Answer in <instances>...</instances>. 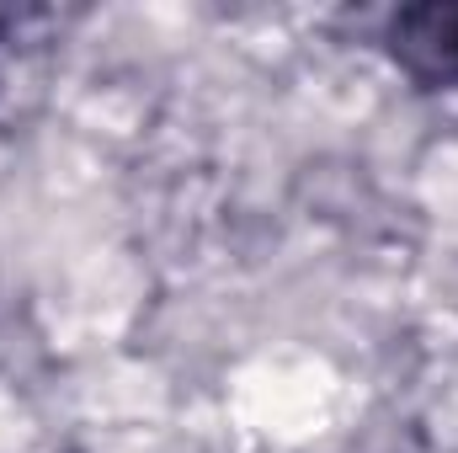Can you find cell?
<instances>
[{
	"instance_id": "1",
	"label": "cell",
	"mask_w": 458,
	"mask_h": 453,
	"mask_svg": "<svg viewBox=\"0 0 458 453\" xmlns=\"http://www.w3.org/2000/svg\"><path fill=\"white\" fill-rule=\"evenodd\" d=\"M389 54L421 86H458V5H405L389 21Z\"/></svg>"
},
{
	"instance_id": "2",
	"label": "cell",
	"mask_w": 458,
	"mask_h": 453,
	"mask_svg": "<svg viewBox=\"0 0 458 453\" xmlns=\"http://www.w3.org/2000/svg\"><path fill=\"white\" fill-rule=\"evenodd\" d=\"M0 43H5V38H0Z\"/></svg>"
}]
</instances>
